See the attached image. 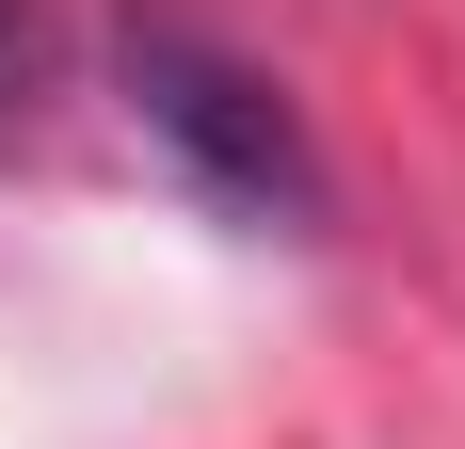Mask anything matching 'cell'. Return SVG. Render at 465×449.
<instances>
[{
	"mask_svg": "<svg viewBox=\"0 0 465 449\" xmlns=\"http://www.w3.org/2000/svg\"><path fill=\"white\" fill-rule=\"evenodd\" d=\"M33 96V0H0V113Z\"/></svg>",
	"mask_w": 465,
	"mask_h": 449,
	"instance_id": "obj_2",
	"label": "cell"
},
{
	"mask_svg": "<svg viewBox=\"0 0 465 449\" xmlns=\"http://www.w3.org/2000/svg\"><path fill=\"white\" fill-rule=\"evenodd\" d=\"M113 96L144 113V145H161L209 209H241V224H322V145H305V113H289L225 33L129 0V16H113Z\"/></svg>",
	"mask_w": 465,
	"mask_h": 449,
	"instance_id": "obj_1",
	"label": "cell"
}]
</instances>
